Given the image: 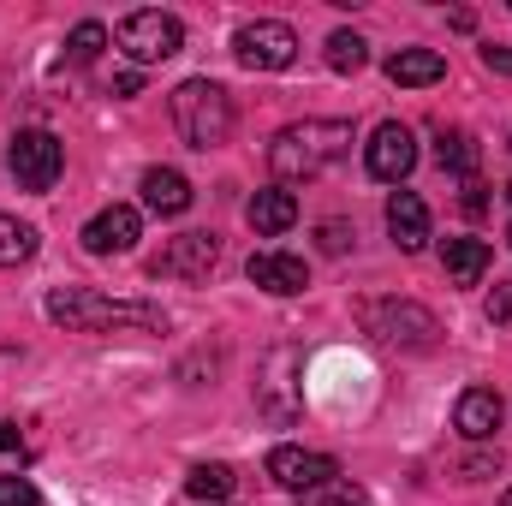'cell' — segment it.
<instances>
[{"label":"cell","mask_w":512,"mask_h":506,"mask_svg":"<svg viewBox=\"0 0 512 506\" xmlns=\"http://www.w3.org/2000/svg\"><path fill=\"white\" fill-rule=\"evenodd\" d=\"M233 465H197L191 477H185V489H191V501H209V506H221L227 495H233Z\"/></svg>","instance_id":"44dd1931"},{"label":"cell","mask_w":512,"mask_h":506,"mask_svg":"<svg viewBox=\"0 0 512 506\" xmlns=\"http://www.w3.org/2000/svg\"><path fill=\"white\" fill-rule=\"evenodd\" d=\"M387 78H393L399 90H423V84H441V78H447V60H441L435 48H399V54L387 60Z\"/></svg>","instance_id":"e0dca14e"},{"label":"cell","mask_w":512,"mask_h":506,"mask_svg":"<svg viewBox=\"0 0 512 506\" xmlns=\"http://www.w3.org/2000/svg\"><path fill=\"white\" fill-rule=\"evenodd\" d=\"M137 90H143V72H120L114 78V96H137Z\"/></svg>","instance_id":"4dcf8cb0"},{"label":"cell","mask_w":512,"mask_h":506,"mask_svg":"<svg viewBox=\"0 0 512 506\" xmlns=\"http://www.w3.org/2000/svg\"><path fill=\"white\" fill-rule=\"evenodd\" d=\"M364 60H370V48H364L358 30H334L328 36V66L334 72H364Z\"/></svg>","instance_id":"603a6c76"},{"label":"cell","mask_w":512,"mask_h":506,"mask_svg":"<svg viewBox=\"0 0 512 506\" xmlns=\"http://www.w3.org/2000/svg\"><path fill=\"white\" fill-rule=\"evenodd\" d=\"M501 506H512V489H507V501H501Z\"/></svg>","instance_id":"d6a6232c"},{"label":"cell","mask_w":512,"mask_h":506,"mask_svg":"<svg viewBox=\"0 0 512 506\" xmlns=\"http://www.w3.org/2000/svg\"><path fill=\"white\" fill-rule=\"evenodd\" d=\"M346 149H352V120H298L268 143V167L280 185H298V179L328 173Z\"/></svg>","instance_id":"7a4b0ae2"},{"label":"cell","mask_w":512,"mask_h":506,"mask_svg":"<svg viewBox=\"0 0 512 506\" xmlns=\"http://www.w3.org/2000/svg\"><path fill=\"white\" fill-rule=\"evenodd\" d=\"M387 233L399 251H423L429 245V203L417 191H393L387 197Z\"/></svg>","instance_id":"5bb4252c"},{"label":"cell","mask_w":512,"mask_h":506,"mask_svg":"<svg viewBox=\"0 0 512 506\" xmlns=\"http://www.w3.org/2000/svg\"><path fill=\"white\" fill-rule=\"evenodd\" d=\"M251 280L262 286V292H274V298H292V292H304V286H310V268H304V256L256 251L251 256Z\"/></svg>","instance_id":"9a60e30c"},{"label":"cell","mask_w":512,"mask_h":506,"mask_svg":"<svg viewBox=\"0 0 512 506\" xmlns=\"http://www.w3.org/2000/svg\"><path fill=\"white\" fill-rule=\"evenodd\" d=\"M18 447V423H0V453H12Z\"/></svg>","instance_id":"1f68e13d"},{"label":"cell","mask_w":512,"mask_h":506,"mask_svg":"<svg viewBox=\"0 0 512 506\" xmlns=\"http://www.w3.org/2000/svg\"><path fill=\"white\" fill-rule=\"evenodd\" d=\"M48 322L66 328V334H114V328L161 334V328H167V316H161L155 304L108 298V292H90V286H54V292H48Z\"/></svg>","instance_id":"6da1fadb"},{"label":"cell","mask_w":512,"mask_h":506,"mask_svg":"<svg viewBox=\"0 0 512 506\" xmlns=\"http://www.w3.org/2000/svg\"><path fill=\"white\" fill-rule=\"evenodd\" d=\"M245 221H251L262 239H280L292 221H298V197L286 191V185H268V191H256L251 209H245Z\"/></svg>","instance_id":"2e32d148"},{"label":"cell","mask_w":512,"mask_h":506,"mask_svg":"<svg viewBox=\"0 0 512 506\" xmlns=\"http://www.w3.org/2000/svg\"><path fill=\"white\" fill-rule=\"evenodd\" d=\"M173 131L191 143V149H221L233 137V96L215 84V78H185L173 90Z\"/></svg>","instance_id":"3957f363"},{"label":"cell","mask_w":512,"mask_h":506,"mask_svg":"<svg viewBox=\"0 0 512 506\" xmlns=\"http://www.w3.org/2000/svg\"><path fill=\"white\" fill-rule=\"evenodd\" d=\"M507 203H512V185H507Z\"/></svg>","instance_id":"836d02e7"},{"label":"cell","mask_w":512,"mask_h":506,"mask_svg":"<svg viewBox=\"0 0 512 506\" xmlns=\"http://www.w3.org/2000/svg\"><path fill=\"white\" fill-rule=\"evenodd\" d=\"M137 227H143V221H137L131 203H108V209L84 227V251L90 256H120V251L137 245Z\"/></svg>","instance_id":"7c38bea8"},{"label":"cell","mask_w":512,"mask_h":506,"mask_svg":"<svg viewBox=\"0 0 512 506\" xmlns=\"http://www.w3.org/2000/svg\"><path fill=\"white\" fill-rule=\"evenodd\" d=\"M441 262H447V280H453V286H477V280L489 274V262H495V251H489L483 239H447V251H441Z\"/></svg>","instance_id":"d6986e66"},{"label":"cell","mask_w":512,"mask_h":506,"mask_svg":"<svg viewBox=\"0 0 512 506\" xmlns=\"http://www.w3.org/2000/svg\"><path fill=\"white\" fill-rule=\"evenodd\" d=\"M489 322H512V280H501L489 292Z\"/></svg>","instance_id":"4316f807"},{"label":"cell","mask_w":512,"mask_h":506,"mask_svg":"<svg viewBox=\"0 0 512 506\" xmlns=\"http://www.w3.org/2000/svg\"><path fill=\"white\" fill-rule=\"evenodd\" d=\"M298 352L292 346H274L268 364H262V381H256V405L274 417V423H292L298 417Z\"/></svg>","instance_id":"30bf717a"},{"label":"cell","mask_w":512,"mask_h":506,"mask_svg":"<svg viewBox=\"0 0 512 506\" xmlns=\"http://www.w3.org/2000/svg\"><path fill=\"white\" fill-rule=\"evenodd\" d=\"M6 167H12L18 191H36L42 197V191H54V179L66 167V149H60L54 131H18L12 149H6Z\"/></svg>","instance_id":"8992f818"},{"label":"cell","mask_w":512,"mask_h":506,"mask_svg":"<svg viewBox=\"0 0 512 506\" xmlns=\"http://www.w3.org/2000/svg\"><path fill=\"white\" fill-rule=\"evenodd\" d=\"M143 203H149L155 215H185V209H191V179H185L179 167H149V173H143Z\"/></svg>","instance_id":"ac0fdd59"},{"label":"cell","mask_w":512,"mask_h":506,"mask_svg":"<svg viewBox=\"0 0 512 506\" xmlns=\"http://www.w3.org/2000/svg\"><path fill=\"white\" fill-rule=\"evenodd\" d=\"M346 245H352V233H346V227H340V221H328V227H322V251H346Z\"/></svg>","instance_id":"f1b7e54d"},{"label":"cell","mask_w":512,"mask_h":506,"mask_svg":"<svg viewBox=\"0 0 512 506\" xmlns=\"http://www.w3.org/2000/svg\"><path fill=\"white\" fill-rule=\"evenodd\" d=\"M36 256V227H24L18 215H0V268H18Z\"/></svg>","instance_id":"7402d4cb"},{"label":"cell","mask_w":512,"mask_h":506,"mask_svg":"<svg viewBox=\"0 0 512 506\" xmlns=\"http://www.w3.org/2000/svg\"><path fill=\"white\" fill-rule=\"evenodd\" d=\"M358 316H364V328H370L382 346L429 352V346L441 340V322H435L423 304H411V298H370V304H358Z\"/></svg>","instance_id":"277c9868"},{"label":"cell","mask_w":512,"mask_h":506,"mask_svg":"<svg viewBox=\"0 0 512 506\" xmlns=\"http://www.w3.org/2000/svg\"><path fill=\"white\" fill-rule=\"evenodd\" d=\"M268 477L280 489H292V495H316V489H328L340 477V465L328 453H310V447H274L268 453Z\"/></svg>","instance_id":"ba28073f"},{"label":"cell","mask_w":512,"mask_h":506,"mask_svg":"<svg viewBox=\"0 0 512 506\" xmlns=\"http://www.w3.org/2000/svg\"><path fill=\"white\" fill-rule=\"evenodd\" d=\"M316 506H370V495H364L358 483H346V477H334L328 489H316Z\"/></svg>","instance_id":"d4e9b609"},{"label":"cell","mask_w":512,"mask_h":506,"mask_svg":"<svg viewBox=\"0 0 512 506\" xmlns=\"http://www.w3.org/2000/svg\"><path fill=\"white\" fill-rule=\"evenodd\" d=\"M435 161H441L447 173H459V179H477V161H483V149H477V137H471V131H441V143H435Z\"/></svg>","instance_id":"ffe728a7"},{"label":"cell","mask_w":512,"mask_h":506,"mask_svg":"<svg viewBox=\"0 0 512 506\" xmlns=\"http://www.w3.org/2000/svg\"><path fill=\"white\" fill-rule=\"evenodd\" d=\"M483 66H489V72H501V78H512V48L489 42V48H483Z\"/></svg>","instance_id":"83f0119b"},{"label":"cell","mask_w":512,"mask_h":506,"mask_svg":"<svg viewBox=\"0 0 512 506\" xmlns=\"http://www.w3.org/2000/svg\"><path fill=\"white\" fill-rule=\"evenodd\" d=\"M221 262V239L215 233H179V239H167V251L155 256L149 268L155 274H167V280H209V268Z\"/></svg>","instance_id":"9c48e42d"},{"label":"cell","mask_w":512,"mask_h":506,"mask_svg":"<svg viewBox=\"0 0 512 506\" xmlns=\"http://www.w3.org/2000/svg\"><path fill=\"white\" fill-rule=\"evenodd\" d=\"M233 54H239V66H251V72H280V66L298 60V30L280 24V18H256V24H245V30L233 36Z\"/></svg>","instance_id":"52a82bcc"},{"label":"cell","mask_w":512,"mask_h":506,"mask_svg":"<svg viewBox=\"0 0 512 506\" xmlns=\"http://www.w3.org/2000/svg\"><path fill=\"white\" fill-rule=\"evenodd\" d=\"M364 161H370V179H382V185H399V179L417 167V137H411V126H399V120L376 126L370 149H364Z\"/></svg>","instance_id":"8fae6325"},{"label":"cell","mask_w":512,"mask_h":506,"mask_svg":"<svg viewBox=\"0 0 512 506\" xmlns=\"http://www.w3.org/2000/svg\"><path fill=\"white\" fill-rule=\"evenodd\" d=\"M102 42H108V30H102L96 18H84V24L72 30V60H78V66H90V60L102 54Z\"/></svg>","instance_id":"cb8c5ba5"},{"label":"cell","mask_w":512,"mask_h":506,"mask_svg":"<svg viewBox=\"0 0 512 506\" xmlns=\"http://www.w3.org/2000/svg\"><path fill=\"white\" fill-rule=\"evenodd\" d=\"M114 36H120V48H126L137 66H161V60H173V54L185 48V24H179L173 12H155V6L126 12Z\"/></svg>","instance_id":"5b68a950"},{"label":"cell","mask_w":512,"mask_h":506,"mask_svg":"<svg viewBox=\"0 0 512 506\" xmlns=\"http://www.w3.org/2000/svg\"><path fill=\"white\" fill-rule=\"evenodd\" d=\"M0 506H42L30 477H0Z\"/></svg>","instance_id":"484cf974"},{"label":"cell","mask_w":512,"mask_h":506,"mask_svg":"<svg viewBox=\"0 0 512 506\" xmlns=\"http://www.w3.org/2000/svg\"><path fill=\"white\" fill-rule=\"evenodd\" d=\"M483 191H489V185H483V179H465V197H459V203H465V209H471V215H483V203H489V197H483Z\"/></svg>","instance_id":"f546056e"},{"label":"cell","mask_w":512,"mask_h":506,"mask_svg":"<svg viewBox=\"0 0 512 506\" xmlns=\"http://www.w3.org/2000/svg\"><path fill=\"white\" fill-rule=\"evenodd\" d=\"M501 417H507V405H501L495 387H465L459 405H453V423H459L465 441H489V435L501 429Z\"/></svg>","instance_id":"4fadbf2b"}]
</instances>
